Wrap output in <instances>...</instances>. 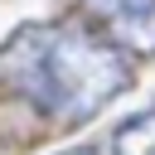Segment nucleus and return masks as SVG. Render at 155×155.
<instances>
[{
  "mask_svg": "<svg viewBox=\"0 0 155 155\" xmlns=\"http://www.w3.org/2000/svg\"><path fill=\"white\" fill-rule=\"evenodd\" d=\"M63 155H92V150H87V145H73V150H63Z\"/></svg>",
  "mask_w": 155,
  "mask_h": 155,
  "instance_id": "20e7f679",
  "label": "nucleus"
},
{
  "mask_svg": "<svg viewBox=\"0 0 155 155\" xmlns=\"http://www.w3.org/2000/svg\"><path fill=\"white\" fill-rule=\"evenodd\" d=\"M107 34L136 53H155V0H87Z\"/></svg>",
  "mask_w": 155,
  "mask_h": 155,
  "instance_id": "f03ea898",
  "label": "nucleus"
},
{
  "mask_svg": "<svg viewBox=\"0 0 155 155\" xmlns=\"http://www.w3.org/2000/svg\"><path fill=\"white\" fill-rule=\"evenodd\" d=\"M111 155H155V97L111 131Z\"/></svg>",
  "mask_w": 155,
  "mask_h": 155,
  "instance_id": "7ed1b4c3",
  "label": "nucleus"
},
{
  "mask_svg": "<svg viewBox=\"0 0 155 155\" xmlns=\"http://www.w3.org/2000/svg\"><path fill=\"white\" fill-rule=\"evenodd\" d=\"M126 82L131 68L121 48L78 19L24 24L0 44V92L48 121H87Z\"/></svg>",
  "mask_w": 155,
  "mask_h": 155,
  "instance_id": "f257e3e1",
  "label": "nucleus"
}]
</instances>
